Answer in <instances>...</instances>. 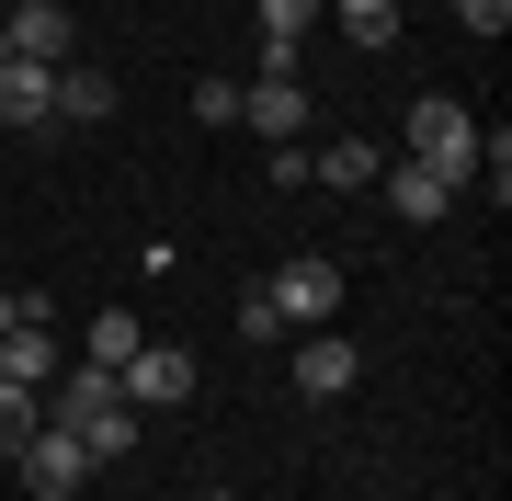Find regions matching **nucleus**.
I'll return each instance as SVG.
<instances>
[{"mask_svg": "<svg viewBox=\"0 0 512 501\" xmlns=\"http://www.w3.org/2000/svg\"><path fill=\"white\" fill-rule=\"evenodd\" d=\"M46 422L80 433V456H92V467H114V456L137 445V410H126V376H114V365H57Z\"/></svg>", "mask_w": 512, "mask_h": 501, "instance_id": "f257e3e1", "label": "nucleus"}, {"mask_svg": "<svg viewBox=\"0 0 512 501\" xmlns=\"http://www.w3.org/2000/svg\"><path fill=\"white\" fill-rule=\"evenodd\" d=\"M399 160H421L433 183H456V194H467V171H478V114H467L456 92H421V103H410V126H399Z\"/></svg>", "mask_w": 512, "mask_h": 501, "instance_id": "f03ea898", "label": "nucleus"}, {"mask_svg": "<svg viewBox=\"0 0 512 501\" xmlns=\"http://www.w3.org/2000/svg\"><path fill=\"white\" fill-rule=\"evenodd\" d=\"M262 297H274L285 342H296V331H330V319H342V262H330V251H285Z\"/></svg>", "mask_w": 512, "mask_h": 501, "instance_id": "7ed1b4c3", "label": "nucleus"}, {"mask_svg": "<svg viewBox=\"0 0 512 501\" xmlns=\"http://www.w3.org/2000/svg\"><path fill=\"white\" fill-rule=\"evenodd\" d=\"M239 126L274 137V149H296V137H308V69H251L239 80Z\"/></svg>", "mask_w": 512, "mask_h": 501, "instance_id": "20e7f679", "label": "nucleus"}, {"mask_svg": "<svg viewBox=\"0 0 512 501\" xmlns=\"http://www.w3.org/2000/svg\"><path fill=\"white\" fill-rule=\"evenodd\" d=\"M23 490H35V501H80V479H92V456H80V433H57V422H35V433H23Z\"/></svg>", "mask_w": 512, "mask_h": 501, "instance_id": "39448f33", "label": "nucleus"}, {"mask_svg": "<svg viewBox=\"0 0 512 501\" xmlns=\"http://www.w3.org/2000/svg\"><path fill=\"white\" fill-rule=\"evenodd\" d=\"M0 46H12V57H35V69H69L80 23H69V0H12V12H0Z\"/></svg>", "mask_w": 512, "mask_h": 501, "instance_id": "423d86ee", "label": "nucleus"}, {"mask_svg": "<svg viewBox=\"0 0 512 501\" xmlns=\"http://www.w3.org/2000/svg\"><path fill=\"white\" fill-rule=\"evenodd\" d=\"M194 399V353L183 342H137L126 353V410H183Z\"/></svg>", "mask_w": 512, "mask_h": 501, "instance_id": "0eeeda50", "label": "nucleus"}, {"mask_svg": "<svg viewBox=\"0 0 512 501\" xmlns=\"http://www.w3.org/2000/svg\"><path fill=\"white\" fill-rule=\"evenodd\" d=\"M0 376H12V388H35V399L57 388V331H46V297L23 308L12 331H0Z\"/></svg>", "mask_w": 512, "mask_h": 501, "instance_id": "6e6552de", "label": "nucleus"}, {"mask_svg": "<svg viewBox=\"0 0 512 501\" xmlns=\"http://www.w3.org/2000/svg\"><path fill=\"white\" fill-rule=\"evenodd\" d=\"M353 376H365V353H353L342 331H296V388L308 399H342Z\"/></svg>", "mask_w": 512, "mask_h": 501, "instance_id": "1a4fd4ad", "label": "nucleus"}, {"mask_svg": "<svg viewBox=\"0 0 512 501\" xmlns=\"http://www.w3.org/2000/svg\"><path fill=\"white\" fill-rule=\"evenodd\" d=\"M376 194L399 205V228H433L444 205H456V183H433V171H421V160H376Z\"/></svg>", "mask_w": 512, "mask_h": 501, "instance_id": "9d476101", "label": "nucleus"}, {"mask_svg": "<svg viewBox=\"0 0 512 501\" xmlns=\"http://www.w3.org/2000/svg\"><path fill=\"white\" fill-rule=\"evenodd\" d=\"M0 126H57V69L0 57Z\"/></svg>", "mask_w": 512, "mask_h": 501, "instance_id": "9b49d317", "label": "nucleus"}, {"mask_svg": "<svg viewBox=\"0 0 512 501\" xmlns=\"http://www.w3.org/2000/svg\"><path fill=\"white\" fill-rule=\"evenodd\" d=\"M376 160H387L376 137H330V149L308 160V183H319V194H376Z\"/></svg>", "mask_w": 512, "mask_h": 501, "instance_id": "f8f14e48", "label": "nucleus"}, {"mask_svg": "<svg viewBox=\"0 0 512 501\" xmlns=\"http://www.w3.org/2000/svg\"><path fill=\"white\" fill-rule=\"evenodd\" d=\"M57 114L69 126H103L114 114V69H57Z\"/></svg>", "mask_w": 512, "mask_h": 501, "instance_id": "ddd939ff", "label": "nucleus"}, {"mask_svg": "<svg viewBox=\"0 0 512 501\" xmlns=\"http://www.w3.org/2000/svg\"><path fill=\"white\" fill-rule=\"evenodd\" d=\"M137 342H148L137 319H126V308H103L92 331H80V365H114V376H126V353H137Z\"/></svg>", "mask_w": 512, "mask_h": 501, "instance_id": "4468645a", "label": "nucleus"}, {"mask_svg": "<svg viewBox=\"0 0 512 501\" xmlns=\"http://www.w3.org/2000/svg\"><path fill=\"white\" fill-rule=\"evenodd\" d=\"M353 46H399V0H330Z\"/></svg>", "mask_w": 512, "mask_h": 501, "instance_id": "2eb2a0df", "label": "nucleus"}, {"mask_svg": "<svg viewBox=\"0 0 512 501\" xmlns=\"http://www.w3.org/2000/svg\"><path fill=\"white\" fill-rule=\"evenodd\" d=\"M46 410H35V388H12V376H0V456H23V433H35Z\"/></svg>", "mask_w": 512, "mask_h": 501, "instance_id": "dca6fc26", "label": "nucleus"}, {"mask_svg": "<svg viewBox=\"0 0 512 501\" xmlns=\"http://www.w3.org/2000/svg\"><path fill=\"white\" fill-rule=\"evenodd\" d=\"M308 12H319V0H251V23H262V46H296V35H308Z\"/></svg>", "mask_w": 512, "mask_h": 501, "instance_id": "f3484780", "label": "nucleus"}, {"mask_svg": "<svg viewBox=\"0 0 512 501\" xmlns=\"http://www.w3.org/2000/svg\"><path fill=\"white\" fill-rule=\"evenodd\" d=\"M194 126H239V80H194Z\"/></svg>", "mask_w": 512, "mask_h": 501, "instance_id": "a211bd4d", "label": "nucleus"}, {"mask_svg": "<svg viewBox=\"0 0 512 501\" xmlns=\"http://www.w3.org/2000/svg\"><path fill=\"white\" fill-rule=\"evenodd\" d=\"M239 342H285V319H274V297H262V285L239 297Z\"/></svg>", "mask_w": 512, "mask_h": 501, "instance_id": "6ab92c4d", "label": "nucleus"}, {"mask_svg": "<svg viewBox=\"0 0 512 501\" xmlns=\"http://www.w3.org/2000/svg\"><path fill=\"white\" fill-rule=\"evenodd\" d=\"M456 23H467V35H501V23H512V0H456Z\"/></svg>", "mask_w": 512, "mask_h": 501, "instance_id": "aec40b11", "label": "nucleus"}, {"mask_svg": "<svg viewBox=\"0 0 512 501\" xmlns=\"http://www.w3.org/2000/svg\"><path fill=\"white\" fill-rule=\"evenodd\" d=\"M23 308H35V297H12V285H0V331H12V319H23Z\"/></svg>", "mask_w": 512, "mask_h": 501, "instance_id": "412c9836", "label": "nucleus"}, {"mask_svg": "<svg viewBox=\"0 0 512 501\" xmlns=\"http://www.w3.org/2000/svg\"><path fill=\"white\" fill-rule=\"evenodd\" d=\"M205 501H239V490H205Z\"/></svg>", "mask_w": 512, "mask_h": 501, "instance_id": "4be33fe9", "label": "nucleus"}, {"mask_svg": "<svg viewBox=\"0 0 512 501\" xmlns=\"http://www.w3.org/2000/svg\"><path fill=\"white\" fill-rule=\"evenodd\" d=\"M0 12H12V0H0Z\"/></svg>", "mask_w": 512, "mask_h": 501, "instance_id": "5701e85b", "label": "nucleus"}, {"mask_svg": "<svg viewBox=\"0 0 512 501\" xmlns=\"http://www.w3.org/2000/svg\"><path fill=\"white\" fill-rule=\"evenodd\" d=\"M0 57H12V46H0Z\"/></svg>", "mask_w": 512, "mask_h": 501, "instance_id": "b1692460", "label": "nucleus"}]
</instances>
